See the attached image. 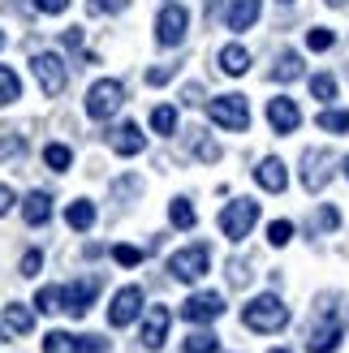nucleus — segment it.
Listing matches in <instances>:
<instances>
[{
  "label": "nucleus",
  "instance_id": "1",
  "mask_svg": "<svg viewBox=\"0 0 349 353\" xmlns=\"http://www.w3.org/2000/svg\"><path fill=\"white\" fill-rule=\"evenodd\" d=\"M241 323L250 332H263L268 336V332H281L289 323V306L276 293H259V297H250V302L241 306Z\"/></svg>",
  "mask_w": 349,
  "mask_h": 353
},
{
  "label": "nucleus",
  "instance_id": "2",
  "mask_svg": "<svg viewBox=\"0 0 349 353\" xmlns=\"http://www.w3.org/2000/svg\"><path fill=\"white\" fill-rule=\"evenodd\" d=\"M207 117H212V125H220V130H229V134H241L250 125V103H246V95H216L212 103H207Z\"/></svg>",
  "mask_w": 349,
  "mask_h": 353
},
{
  "label": "nucleus",
  "instance_id": "3",
  "mask_svg": "<svg viewBox=\"0 0 349 353\" xmlns=\"http://www.w3.org/2000/svg\"><path fill=\"white\" fill-rule=\"evenodd\" d=\"M121 103H126V86L117 78H99V82H91V91H86V117L108 121V117H117Z\"/></svg>",
  "mask_w": 349,
  "mask_h": 353
},
{
  "label": "nucleus",
  "instance_id": "4",
  "mask_svg": "<svg viewBox=\"0 0 349 353\" xmlns=\"http://www.w3.org/2000/svg\"><path fill=\"white\" fill-rule=\"evenodd\" d=\"M168 272L172 280H181V285H195V280H203L207 272H212V250L199 241V245H186V250H177L168 259Z\"/></svg>",
  "mask_w": 349,
  "mask_h": 353
},
{
  "label": "nucleus",
  "instance_id": "5",
  "mask_svg": "<svg viewBox=\"0 0 349 353\" xmlns=\"http://www.w3.org/2000/svg\"><path fill=\"white\" fill-rule=\"evenodd\" d=\"M186 34H190V9L177 5V0H168L160 9V17H155V43L177 48V43H186Z\"/></svg>",
  "mask_w": 349,
  "mask_h": 353
},
{
  "label": "nucleus",
  "instance_id": "6",
  "mask_svg": "<svg viewBox=\"0 0 349 353\" xmlns=\"http://www.w3.org/2000/svg\"><path fill=\"white\" fill-rule=\"evenodd\" d=\"M255 220H259V203L255 199H233L229 207L220 211V233L229 237V241H246Z\"/></svg>",
  "mask_w": 349,
  "mask_h": 353
},
{
  "label": "nucleus",
  "instance_id": "7",
  "mask_svg": "<svg viewBox=\"0 0 349 353\" xmlns=\"http://www.w3.org/2000/svg\"><path fill=\"white\" fill-rule=\"evenodd\" d=\"M30 74H34V82H39L43 95H61L65 82H69L65 61L57 57V52H34V57H30Z\"/></svg>",
  "mask_w": 349,
  "mask_h": 353
},
{
  "label": "nucleus",
  "instance_id": "8",
  "mask_svg": "<svg viewBox=\"0 0 349 353\" xmlns=\"http://www.w3.org/2000/svg\"><path fill=\"white\" fill-rule=\"evenodd\" d=\"M95 293H99V276L69 280V285H61V310H69L74 319H82V314L95 306Z\"/></svg>",
  "mask_w": 349,
  "mask_h": 353
},
{
  "label": "nucleus",
  "instance_id": "9",
  "mask_svg": "<svg viewBox=\"0 0 349 353\" xmlns=\"http://www.w3.org/2000/svg\"><path fill=\"white\" fill-rule=\"evenodd\" d=\"M138 314H143V289H138V285L117 289L112 302H108V323H112V327H130Z\"/></svg>",
  "mask_w": 349,
  "mask_h": 353
},
{
  "label": "nucleus",
  "instance_id": "10",
  "mask_svg": "<svg viewBox=\"0 0 349 353\" xmlns=\"http://www.w3.org/2000/svg\"><path fill=\"white\" fill-rule=\"evenodd\" d=\"M328 176H332V155H328L323 147H310L302 151V185L310 194H319L328 185Z\"/></svg>",
  "mask_w": 349,
  "mask_h": 353
},
{
  "label": "nucleus",
  "instance_id": "11",
  "mask_svg": "<svg viewBox=\"0 0 349 353\" xmlns=\"http://www.w3.org/2000/svg\"><path fill=\"white\" fill-rule=\"evenodd\" d=\"M268 125L281 134V138L298 130V125H302V108H298V99H289V95L268 99Z\"/></svg>",
  "mask_w": 349,
  "mask_h": 353
},
{
  "label": "nucleus",
  "instance_id": "12",
  "mask_svg": "<svg viewBox=\"0 0 349 353\" xmlns=\"http://www.w3.org/2000/svg\"><path fill=\"white\" fill-rule=\"evenodd\" d=\"M224 314V297L220 293H195V297H186V306H181V319L186 323H212Z\"/></svg>",
  "mask_w": 349,
  "mask_h": 353
},
{
  "label": "nucleus",
  "instance_id": "13",
  "mask_svg": "<svg viewBox=\"0 0 349 353\" xmlns=\"http://www.w3.org/2000/svg\"><path fill=\"white\" fill-rule=\"evenodd\" d=\"M259 17H263V0H233L229 13H224V26L233 34H241V30H250Z\"/></svg>",
  "mask_w": 349,
  "mask_h": 353
},
{
  "label": "nucleus",
  "instance_id": "14",
  "mask_svg": "<svg viewBox=\"0 0 349 353\" xmlns=\"http://www.w3.org/2000/svg\"><path fill=\"white\" fill-rule=\"evenodd\" d=\"M108 143H112V151H117V155H143V151H147V134L138 130L134 121H121V125L112 130Z\"/></svg>",
  "mask_w": 349,
  "mask_h": 353
},
{
  "label": "nucleus",
  "instance_id": "15",
  "mask_svg": "<svg viewBox=\"0 0 349 353\" xmlns=\"http://www.w3.org/2000/svg\"><path fill=\"white\" fill-rule=\"evenodd\" d=\"M168 323H172L168 306H151V314L143 319V345H147V349H160V345L168 341Z\"/></svg>",
  "mask_w": 349,
  "mask_h": 353
},
{
  "label": "nucleus",
  "instance_id": "16",
  "mask_svg": "<svg viewBox=\"0 0 349 353\" xmlns=\"http://www.w3.org/2000/svg\"><path fill=\"white\" fill-rule=\"evenodd\" d=\"M255 181L263 185L268 194H281L285 185H289V168L276 160V155H268V160H259V168H255Z\"/></svg>",
  "mask_w": 349,
  "mask_h": 353
},
{
  "label": "nucleus",
  "instance_id": "17",
  "mask_svg": "<svg viewBox=\"0 0 349 353\" xmlns=\"http://www.w3.org/2000/svg\"><path fill=\"white\" fill-rule=\"evenodd\" d=\"M22 220H26L30 228L48 224V220H52V194H43V190H30L26 199H22Z\"/></svg>",
  "mask_w": 349,
  "mask_h": 353
},
{
  "label": "nucleus",
  "instance_id": "18",
  "mask_svg": "<svg viewBox=\"0 0 349 353\" xmlns=\"http://www.w3.org/2000/svg\"><path fill=\"white\" fill-rule=\"evenodd\" d=\"M337 345H341V323L337 319H323L315 332H310L306 353H337Z\"/></svg>",
  "mask_w": 349,
  "mask_h": 353
},
{
  "label": "nucleus",
  "instance_id": "19",
  "mask_svg": "<svg viewBox=\"0 0 349 353\" xmlns=\"http://www.w3.org/2000/svg\"><path fill=\"white\" fill-rule=\"evenodd\" d=\"M216 65H220V74H229V78H241V74L250 69V52L241 48V43H229V48H220Z\"/></svg>",
  "mask_w": 349,
  "mask_h": 353
},
{
  "label": "nucleus",
  "instance_id": "20",
  "mask_svg": "<svg viewBox=\"0 0 349 353\" xmlns=\"http://www.w3.org/2000/svg\"><path fill=\"white\" fill-rule=\"evenodd\" d=\"M65 224L74 228V233H91V228H95V203H91V199H78V203H69V211H65Z\"/></svg>",
  "mask_w": 349,
  "mask_h": 353
},
{
  "label": "nucleus",
  "instance_id": "21",
  "mask_svg": "<svg viewBox=\"0 0 349 353\" xmlns=\"http://www.w3.org/2000/svg\"><path fill=\"white\" fill-rule=\"evenodd\" d=\"M302 78V57L298 52H281L272 65V82H298Z\"/></svg>",
  "mask_w": 349,
  "mask_h": 353
},
{
  "label": "nucleus",
  "instance_id": "22",
  "mask_svg": "<svg viewBox=\"0 0 349 353\" xmlns=\"http://www.w3.org/2000/svg\"><path fill=\"white\" fill-rule=\"evenodd\" d=\"M5 332H17V336H30L34 332V314L26 310V306H5Z\"/></svg>",
  "mask_w": 349,
  "mask_h": 353
},
{
  "label": "nucleus",
  "instance_id": "23",
  "mask_svg": "<svg viewBox=\"0 0 349 353\" xmlns=\"http://www.w3.org/2000/svg\"><path fill=\"white\" fill-rule=\"evenodd\" d=\"M168 220H172V228H181V233H186V228L199 224V211L190 207V199H172L168 203Z\"/></svg>",
  "mask_w": 349,
  "mask_h": 353
},
{
  "label": "nucleus",
  "instance_id": "24",
  "mask_svg": "<svg viewBox=\"0 0 349 353\" xmlns=\"http://www.w3.org/2000/svg\"><path fill=\"white\" fill-rule=\"evenodd\" d=\"M17 99H22V78H17L9 65H0V108H9Z\"/></svg>",
  "mask_w": 349,
  "mask_h": 353
},
{
  "label": "nucleus",
  "instance_id": "25",
  "mask_svg": "<svg viewBox=\"0 0 349 353\" xmlns=\"http://www.w3.org/2000/svg\"><path fill=\"white\" fill-rule=\"evenodd\" d=\"M337 91H341L337 74H310V95H315L319 103H332V99H337Z\"/></svg>",
  "mask_w": 349,
  "mask_h": 353
},
{
  "label": "nucleus",
  "instance_id": "26",
  "mask_svg": "<svg viewBox=\"0 0 349 353\" xmlns=\"http://www.w3.org/2000/svg\"><path fill=\"white\" fill-rule=\"evenodd\" d=\"M43 164H48L52 172H69V164H74V151H69L65 143H48V147H43Z\"/></svg>",
  "mask_w": 349,
  "mask_h": 353
},
{
  "label": "nucleus",
  "instance_id": "27",
  "mask_svg": "<svg viewBox=\"0 0 349 353\" xmlns=\"http://www.w3.org/2000/svg\"><path fill=\"white\" fill-rule=\"evenodd\" d=\"M151 130L155 134H177V108H172V103L151 108Z\"/></svg>",
  "mask_w": 349,
  "mask_h": 353
},
{
  "label": "nucleus",
  "instance_id": "28",
  "mask_svg": "<svg viewBox=\"0 0 349 353\" xmlns=\"http://www.w3.org/2000/svg\"><path fill=\"white\" fill-rule=\"evenodd\" d=\"M186 353H220V341L212 336V332H190V336H186V345H181Z\"/></svg>",
  "mask_w": 349,
  "mask_h": 353
},
{
  "label": "nucleus",
  "instance_id": "29",
  "mask_svg": "<svg viewBox=\"0 0 349 353\" xmlns=\"http://www.w3.org/2000/svg\"><path fill=\"white\" fill-rule=\"evenodd\" d=\"M319 130H323V134H349V112L323 108V112H319Z\"/></svg>",
  "mask_w": 349,
  "mask_h": 353
},
{
  "label": "nucleus",
  "instance_id": "30",
  "mask_svg": "<svg viewBox=\"0 0 349 353\" xmlns=\"http://www.w3.org/2000/svg\"><path fill=\"white\" fill-rule=\"evenodd\" d=\"M43 353H78V336H69V332H48Z\"/></svg>",
  "mask_w": 349,
  "mask_h": 353
},
{
  "label": "nucleus",
  "instance_id": "31",
  "mask_svg": "<svg viewBox=\"0 0 349 353\" xmlns=\"http://www.w3.org/2000/svg\"><path fill=\"white\" fill-rule=\"evenodd\" d=\"M34 310H43V314L61 310V285H48V289H39V293H34Z\"/></svg>",
  "mask_w": 349,
  "mask_h": 353
},
{
  "label": "nucleus",
  "instance_id": "32",
  "mask_svg": "<svg viewBox=\"0 0 349 353\" xmlns=\"http://www.w3.org/2000/svg\"><path fill=\"white\" fill-rule=\"evenodd\" d=\"M268 241L276 245V250H281V245H289V241H293V224H289V220H272V224H268Z\"/></svg>",
  "mask_w": 349,
  "mask_h": 353
},
{
  "label": "nucleus",
  "instance_id": "33",
  "mask_svg": "<svg viewBox=\"0 0 349 353\" xmlns=\"http://www.w3.org/2000/svg\"><path fill=\"white\" fill-rule=\"evenodd\" d=\"M332 43H337V34L328 30V26H315V30L306 34V48H310V52H328Z\"/></svg>",
  "mask_w": 349,
  "mask_h": 353
},
{
  "label": "nucleus",
  "instance_id": "34",
  "mask_svg": "<svg viewBox=\"0 0 349 353\" xmlns=\"http://www.w3.org/2000/svg\"><path fill=\"white\" fill-rule=\"evenodd\" d=\"M112 259L121 268H138V263H143V250H138V245H112Z\"/></svg>",
  "mask_w": 349,
  "mask_h": 353
},
{
  "label": "nucleus",
  "instance_id": "35",
  "mask_svg": "<svg viewBox=\"0 0 349 353\" xmlns=\"http://www.w3.org/2000/svg\"><path fill=\"white\" fill-rule=\"evenodd\" d=\"M172 78H177V65H155V69H147V86H164Z\"/></svg>",
  "mask_w": 349,
  "mask_h": 353
},
{
  "label": "nucleus",
  "instance_id": "36",
  "mask_svg": "<svg viewBox=\"0 0 349 353\" xmlns=\"http://www.w3.org/2000/svg\"><path fill=\"white\" fill-rule=\"evenodd\" d=\"M337 224H341V211H337V207H319V211H315V228H319V233H323V228L332 233Z\"/></svg>",
  "mask_w": 349,
  "mask_h": 353
},
{
  "label": "nucleus",
  "instance_id": "37",
  "mask_svg": "<svg viewBox=\"0 0 349 353\" xmlns=\"http://www.w3.org/2000/svg\"><path fill=\"white\" fill-rule=\"evenodd\" d=\"M22 151H26V143H22V138H13V134H5V138H0V160H17Z\"/></svg>",
  "mask_w": 349,
  "mask_h": 353
},
{
  "label": "nucleus",
  "instance_id": "38",
  "mask_svg": "<svg viewBox=\"0 0 349 353\" xmlns=\"http://www.w3.org/2000/svg\"><path fill=\"white\" fill-rule=\"evenodd\" d=\"M34 9L48 13V17H57V13H65V9H69V0H34Z\"/></svg>",
  "mask_w": 349,
  "mask_h": 353
},
{
  "label": "nucleus",
  "instance_id": "39",
  "mask_svg": "<svg viewBox=\"0 0 349 353\" xmlns=\"http://www.w3.org/2000/svg\"><path fill=\"white\" fill-rule=\"evenodd\" d=\"M39 268H43V254H39V250H30V254L22 259V276H39Z\"/></svg>",
  "mask_w": 349,
  "mask_h": 353
},
{
  "label": "nucleus",
  "instance_id": "40",
  "mask_svg": "<svg viewBox=\"0 0 349 353\" xmlns=\"http://www.w3.org/2000/svg\"><path fill=\"white\" fill-rule=\"evenodd\" d=\"M103 349H108V345H103L99 336H82L78 341V353H103Z\"/></svg>",
  "mask_w": 349,
  "mask_h": 353
},
{
  "label": "nucleus",
  "instance_id": "41",
  "mask_svg": "<svg viewBox=\"0 0 349 353\" xmlns=\"http://www.w3.org/2000/svg\"><path fill=\"white\" fill-rule=\"evenodd\" d=\"M13 203H17V199H13V190H9V185H0V216H9Z\"/></svg>",
  "mask_w": 349,
  "mask_h": 353
},
{
  "label": "nucleus",
  "instance_id": "42",
  "mask_svg": "<svg viewBox=\"0 0 349 353\" xmlns=\"http://www.w3.org/2000/svg\"><path fill=\"white\" fill-rule=\"evenodd\" d=\"M121 9V0H91V13H112Z\"/></svg>",
  "mask_w": 349,
  "mask_h": 353
},
{
  "label": "nucleus",
  "instance_id": "43",
  "mask_svg": "<svg viewBox=\"0 0 349 353\" xmlns=\"http://www.w3.org/2000/svg\"><path fill=\"white\" fill-rule=\"evenodd\" d=\"M199 155H203V160H220V147H216V143H207V138H203V143H199Z\"/></svg>",
  "mask_w": 349,
  "mask_h": 353
},
{
  "label": "nucleus",
  "instance_id": "44",
  "mask_svg": "<svg viewBox=\"0 0 349 353\" xmlns=\"http://www.w3.org/2000/svg\"><path fill=\"white\" fill-rule=\"evenodd\" d=\"M65 48H74V52H82V30L74 26V30H65Z\"/></svg>",
  "mask_w": 349,
  "mask_h": 353
},
{
  "label": "nucleus",
  "instance_id": "45",
  "mask_svg": "<svg viewBox=\"0 0 349 353\" xmlns=\"http://www.w3.org/2000/svg\"><path fill=\"white\" fill-rule=\"evenodd\" d=\"M181 99H186V103H199V99H203V86H199V82H190Z\"/></svg>",
  "mask_w": 349,
  "mask_h": 353
},
{
  "label": "nucleus",
  "instance_id": "46",
  "mask_svg": "<svg viewBox=\"0 0 349 353\" xmlns=\"http://www.w3.org/2000/svg\"><path fill=\"white\" fill-rule=\"evenodd\" d=\"M345 181H349V155H345Z\"/></svg>",
  "mask_w": 349,
  "mask_h": 353
},
{
  "label": "nucleus",
  "instance_id": "47",
  "mask_svg": "<svg viewBox=\"0 0 349 353\" xmlns=\"http://www.w3.org/2000/svg\"><path fill=\"white\" fill-rule=\"evenodd\" d=\"M5 39H9V34H5V30H0V48H5Z\"/></svg>",
  "mask_w": 349,
  "mask_h": 353
},
{
  "label": "nucleus",
  "instance_id": "48",
  "mask_svg": "<svg viewBox=\"0 0 349 353\" xmlns=\"http://www.w3.org/2000/svg\"><path fill=\"white\" fill-rule=\"evenodd\" d=\"M328 5H337V9H341V5H345V0H328Z\"/></svg>",
  "mask_w": 349,
  "mask_h": 353
},
{
  "label": "nucleus",
  "instance_id": "49",
  "mask_svg": "<svg viewBox=\"0 0 349 353\" xmlns=\"http://www.w3.org/2000/svg\"><path fill=\"white\" fill-rule=\"evenodd\" d=\"M268 353H289V349H268Z\"/></svg>",
  "mask_w": 349,
  "mask_h": 353
},
{
  "label": "nucleus",
  "instance_id": "50",
  "mask_svg": "<svg viewBox=\"0 0 349 353\" xmlns=\"http://www.w3.org/2000/svg\"><path fill=\"white\" fill-rule=\"evenodd\" d=\"M281 5H293V0H281Z\"/></svg>",
  "mask_w": 349,
  "mask_h": 353
}]
</instances>
